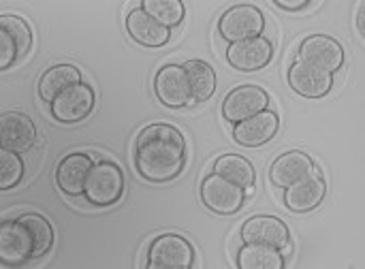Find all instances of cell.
I'll return each instance as SVG.
<instances>
[{
    "instance_id": "83f0119b",
    "label": "cell",
    "mask_w": 365,
    "mask_h": 269,
    "mask_svg": "<svg viewBox=\"0 0 365 269\" xmlns=\"http://www.w3.org/2000/svg\"><path fill=\"white\" fill-rule=\"evenodd\" d=\"M15 62H17V45L13 43L6 30H0V68L6 71Z\"/></svg>"
},
{
    "instance_id": "7402d4cb",
    "label": "cell",
    "mask_w": 365,
    "mask_h": 269,
    "mask_svg": "<svg viewBox=\"0 0 365 269\" xmlns=\"http://www.w3.org/2000/svg\"><path fill=\"white\" fill-rule=\"evenodd\" d=\"M240 269H284V255L265 244H246L237 255Z\"/></svg>"
},
{
    "instance_id": "484cf974",
    "label": "cell",
    "mask_w": 365,
    "mask_h": 269,
    "mask_svg": "<svg viewBox=\"0 0 365 269\" xmlns=\"http://www.w3.org/2000/svg\"><path fill=\"white\" fill-rule=\"evenodd\" d=\"M0 28L6 30L11 34L13 43L17 45V60L28 56V51L32 47V30H30V26L17 15H2L0 17Z\"/></svg>"
},
{
    "instance_id": "8fae6325",
    "label": "cell",
    "mask_w": 365,
    "mask_h": 269,
    "mask_svg": "<svg viewBox=\"0 0 365 269\" xmlns=\"http://www.w3.org/2000/svg\"><path fill=\"white\" fill-rule=\"evenodd\" d=\"M297 60L334 75L344 64V49L336 39L325 34H314L302 43Z\"/></svg>"
},
{
    "instance_id": "e0dca14e",
    "label": "cell",
    "mask_w": 365,
    "mask_h": 269,
    "mask_svg": "<svg viewBox=\"0 0 365 269\" xmlns=\"http://www.w3.org/2000/svg\"><path fill=\"white\" fill-rule=\"evenodd\" d=\"M92 158L88 154H81V152H73L68 156H64L60 163H58V169H56V182L60 186L62 193L66 195H83L86 191V180L92 171Z\"/></svg>"
},
{
    "instance_id": "4fadbf2b",
    "label": "cell",
    "mask_w": 365,
    "mask_h": 269,
    "mask_svg": "<svg viewBox=\"0 0 365 269\" xmlns=\"http://www.w3.org/2000/svg\"><path fill=\"white\" fill-rule=\"evenodd\" d=\"M0 143H2V150H11L15 154L30 152V148L36 143L34 122L19 111L2 113V118H0Z\"/></svg>"
},
{
    "instance_id": "3957f363",
    "label": "cell",
    "mask_w": 365,
    "mask_h": 269,
    "mask_svg": "<svg viewBox=\"0 0 365 269\" xmlns=\"http://www.w3.org/2000/svg\"><path fill=\"white\" fill-rule=\"evenodd\" d=\"M195 265V250L190 242L178 233L158 235L148 250L150 269H190Z\"/></svg>"
},
{
    "instance_id": "ba28073f",
    "label": "cell",
    "mask_w": 365,
    "mask_h": 269,
    "mask_svg": "<svg viewBox=\"0 0 365 269\" xmlns=\"http://www.w3.org/2000/svg\"><path fill=\"white\" fill-rule=\"evenodd\" d=\"M327 195V184L321 176V169L312 167L308 176L284 188V203L295 214H306L317 210Z\"/></svg>"
},
{
    "instance_id": "6da1fadb",
    "label": "cell",
    "mask_w": 365,
    "mask_h": 269,
    "mask_svg": "<svg viewBox=\"0 0 365 269\" xmlns=\"http://www.w3.org/2000/svg\"><path fill=\"white\" fill-rule=\"evenodd\" d=\"M135 167L139 176L154 184L175 180L186 167V139L171 124L145 126L135 146Z\"/></svg>"
},
{
    "instance_id": "5bb4252c",
    "label": "cell",
    "mask_w": 365,
    "mask_h": 269,
    "mask_svg": "<svg viewBox=\"0 0 365 269\" xmlns=\"http://www.w3.org/2000/svg\"><path fill=\"white\" fill-rule=\"evenodd\" d=\"M242 240L246 244H265L278 250L289 248V227L276 216H252L242 227Z\"/></svg>"
},
{
    "instance_id": "9a60e30c",
    "label": "cell",
    "mask_w": 365,
    "mask_h": 269,
    "mask_svg": "<svg viewBox=\"0 0 365 269\" xmlns=\"http://www.w3.org/2000/svg\"><path fill=\"white\" fill-rule=\"evenodd\" d=\"M280 120L274 111L265 109L244 122H237L233 128V139L235 143L244 148H259L267 141H272L278 133Z\"/></svg>"
},
{
    "instance_id": "7a4b0ae2",
    "label": "cell",
    "mask_w": 365,
    "mask_h": 269,
    "mask_svg": "<svg viewBox=\"0 0 365 269\" xmlns=\"http://www.w3.org/2000/svg\"><path fill=\"white\" fill-rule=\"evenodd\" d=\"M86 199L96 208L115 205L124 195V173L115 163H96L86 180Z\"/></svg>"
},
{
    "instance_id": "7c38bea8",
    "label": "cell",
    "mask_w": 365,
    "mask_h": 269,
    "mask_svg": "<svg viewBox=\"0 0 365 269\" xmlns=\"http://www.w3.org/2000/svg\"><path fill=\"white\" fill-rule=\"evenodd\" d=\"M272 58H274V45L265 36L231 43V47L227 49V60L231 62V66L244 73H255L265 68L272 62Z\"/></svg>"
},
{
    "instance_id": "5b68a950",
    "label": "cell",
    "mask_w": 365,
    "mask_h": 269,
    "mask_svg": "<svg viewBox=\"0 0 365 269\" xmlns=\"http://www.w3.org/2000/svg\"><path fill=\"white\" fill-rule=\"evenodd\" d=\"M263 30H265V17L252 4L233 6L218 21V32L229 43H240V41L263 36Z\"/></svg>"
},
{
    "instance_id": "4316f807",
    "label": "cell",
    "mask_w": 365,
    "mask_h": 269,
    "mask_svg": "<svg viewBox=\"0 0 365 269\" xmlns=\"http://www.w3.org/2000/svg\"><path fill=\"white\" fill-rule=\"evenodd\" d=\"M24 178V161L11 150L0 152V191L17 186Z\"/></svg>"
},
{
    "instance_id": "ac0fdd59",
    "label": "cell",
    "mask_w": 365,
    "mask_h": 269,
    "mask_svg": "<svg viewBox=\"0 0 365 269\" xmlns=\"http://www.w3.org/2000/svg\"><path fill=\"white\" fill-rule=\"evenodd\" d=\"M126 30L130 39L143 47H163L169 43V36H171V30L158 24L152 15H148L143 6H137L128 13Z\"/></svg>"
},
{
    "instance_id": "d6986e66",
    "label": "cell",
    "mask_w": 365,
    "mask_h": 269,
    "mask_svg": "<svg viewBox=\"0 0 365 269\" xmlns=\"http://www.w3.org/2000/svg\"><path fill=\"white\" fill-rule=\"evenodd\" d=\"M312 167H314V163L306 152L293 150V152H287L276 158V163L269 169V180L274 186L287 188V186L295 184L297 180H302L304 176H308Z\"/></svg>"
},
{
    "instance_id": "603a6c76",
    "label": "cell",
    "mask_w": 365,
    "mask_h": 269,
    "mask_svg": "<svg viewBox=\"0 0 365 269\" xmlns=\"http://www.w3.org/2000/svg\"><path fill=\"white\" fill-rule=\"evenodd\" d=\"M184 68H186L190 86H192V101L195 103L210 101V96L216 90V73H214V68L203 60H188V62H184Z\"/></svg>"
},
{
    "instance_id": "8992f818",
    "label": "cell",
    "mask_w": 365,
    "mask_h": 269,
    "mask_svg": "<svg viewBox=\"0 0 365 269\" xmlns=\"http://www.w3.org/2000/svg\"><path fill=\"white\" fill-rule=\"evenodd\" d=\"M154 90L163 105L180 109L192 105V86L184 64H167L154 77Z\"/></svg>"
},
{
    "instance_id": "ffe728a7",
    "label": "cell",
    "mask_w": 365,
    "mask_h": 269,
    "mask_svg": "<svg viewBox=\"0 0 365 269\" xmlns=\"http://www.w3.org/2000/svg\"><path fill=\"white\" fill-rule=\"evenodd\" d=\"M81 83V71L73 64H56L51 68H47L41 75L38 81V94L43 101L51 103L60 92H64L71 86Z\"/></svg>"
},
{
    "instance_id": "30bf717a",
    "label": "cell",
    "mask_w": 365,
    "mask_h": 269,
    "mask_svg": "<svg viewBox=\"0 0 365 269\" xmlns=\"http://www.w3.org/2000/svg\"><path fill=\"white\" fill-rule=\"evenodd\" d=\"M34 242L26 225L19 220H4L0 225V261L6 268L24 265L32 259Z\"/></svg>"
},
{
    "instance_id": "cb8c5ba5",
    "label": "cell",
    "mask_w": 365,
    "mask_h": 269,
    "mask_svg": "<svg viewBox=\"0 0 365 269\" xmlns=\"http://www.w3.org/2000/svg\"><path fill=\"white\" fill-rule=\"evenodd\" d=\"M21 225L28 227L30 235H32V242H34V253H32V259H38L43 255L49 253L51 244H53V229L49 225L47 218L38 216V214H24L17 218Z\"/></svg>"
},
{
    "instance_id": "f546056e",
    "label": "cell",
    "mask_w": 365,
    "mask_h": 269,
    "mask_svg": "<svg viewBox=\"0 0 365 269\" xmlns=\"http://www.w3.org/2000/svg\"><path fill=\"white\" fill-rule=\"evenodd\" d=\"M364 19H365V4L359 6V13H357V28H359V32L364 34Z\"/></svg>"
},
{
    "instance_id": "44dd1931",
    "label": "cell",
    "mask_w": 365,
    "mask_h": 269,
    "mask_svg": "<svg viewBox=\"0 0 365 269\" xmlns=\"http://www.w3.org/2000/svg\"><path fill=\"white\" fill-rule=\"evenodd\" d=\"M214 173L222 176L225 180L233 182L235 186H242L244 191H252L257 173L250 161H246L244 156L237 154H225L216 161L214 165Z\"/></svg>"
},
{
    "instance_id": "52a82bcc",
    "label": "cell",
    "mask_w": 365,
    "mask_h": 269,
    "mask_svg": "<svg viewBox=\"0 0 365 269\" xmlns=\"http://www.w3.org/2000/svg\"><path fill=\"white\" fill-rule=\"evenodd\" d=\"M94 103H96L94 90L88 83L81 81V83L71 86L64 92H60L49 103V107H51V116L58 122H62V124H75V122L86 120L92 113Z\"/></svg>"
},
{
    "instance_id": "277c9868",
    "label": "cell",
    "mask_w": 365,
    "mask_h": 269,
    "mask_svg": "<svg viewBox=\"0 0 365 269\" xmlns=\"http://www.w3.org/2000/svg\"><path fill=\"white\" fill-rule=\"evenodd\" d=\"M201 201L210 212L220 216H231L244 208L246 191L225 180L222 176L212 173L201 182Z\"/></svg>"
},
{
    "instance_id": "d4e9b609",
    "label": "cell",
    "mask_w": 365,
    "mask_h": 269,
    "mask_svg": "<svg viewBox=\"0 0 365 269\" xmlns=\"http://www.w3.org/2000/svg\"><path fill=\"white\" fill-rule=\"evenodd\" d=\"M141 6L148 15H152L158 24H163L169 30L173 26H180L186 13L182 0H143Z\"/></svg>"
},
{
    "instance_id": "2e32d148",
    "label": "cell",
    "mask_w": 365,
    "mask_h": 269,
    "mask_svg": "<svg viewBox=\"0 0 365 269\" xmlns=\"http://www.w3.org/2000/svg\"><path fill=\"white\" fill-rule=\"evenodd\" d=\"M289 86L306 98H323L334 86V75L295 60L289 68Z\"/></svg>"
},
{
    "instance_id": "f1b7e54d",
    "label": "cell",
    "mask_w": 365,
    "mask_h": 269,
    "mask_svg": "<svg viewBox=\"0 0 365 269\" xmlns=\"http://www.w3.org/2000/svg\"><path fill=\"white\" fill-rule=\"evenodd\" d=\"M308 4H310L308 0H276V6L284 11H299V9H306Z\"/></svg>"
},
{
    "instance_id": "9c48e42d",
    "label": "cell",
    "mask_w": 365,
    "mask_h": 269,
    "mask_svg": "<svg viewBox=\"0 0 365 269\" xmlns=\"http://www.w3.org/2000/svg\"><path fill=\"white\" fill-rule=\"evenodd\" d=\"M269 107V94L259 86H240L231 90L222 103V116L227 122H244Z\"/></svg>"
}]
</instances>
